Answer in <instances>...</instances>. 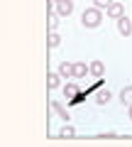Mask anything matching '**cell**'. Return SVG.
<instances>
[{"label":"cell","instance_id":"obj_16","mask_svg":"<svg viewBox=\"0 0 132 147\" xmlns=\"http://www.w3.org/2000/svg\"><path fill=\"white\" fill-rule=\"evenodd\" d=\"M110 3H113V0H93V5H95V7H101V10H103V7H108Z\"/></svg>","mask_w":132,"mask_h":147},{"label":"cell","instance_id":"obj_1","mask_svg":"<svg viewBox=\"0 0 132 147\" xmlns=\"http://www.w3.org/2000/svg\"><path fill=\"white\" fill-rule=\"evenodd\" d=\"M103 22V10L101 7H86L83 10V15H81V25L83 27H88V30H95V27Z\"/></svg>","mask_w":132,"mask_h":147},{"label":"cell","instance_id":"obj_6","mask_svg":"<svg viewBox=\"0 0 132 147\" xmlns=\"http://www.w3.org/2000/svg\"><path fill=\"white\" fill-rule=\"evenodd\" d=\"M86 74H90L88 64H83V61H74V79H83Z\"/></svg>","mask_w":132,"mask_h":147},{"label":"cell","instance_id":"obj_10","mask_svg":"<svg viewBox=\"0 0 132 147\" xmlns=\"http://www.w3.org/2000/svg\"><path fill=\"white\" fill-rule=\"evenodd\" d=\"M47 86H49V88H59V86H61V74H49V76H47Z\"/></svg>","mask_w":132,"mask_h":147},{"label":"cell","instance_id":"obj_4","mask_svg":"<svg viewBox=\"0 0 132 147\" xmlns=\"http://www.w3.org/2000/svg\"><path fill=\"white\" fill-rule=\"evenodd\" d=\"M105 15L110 17V20H117V17L125 15V5H120V3H115V0H113L110 5L105 7Z\"/></svg>","mask_w":132,"mask_h":147},{"label":"cell","instance_id":"obj_14","mask_svg":"<svg viewBox=\"0 0 132 147\" xmlns=\"http://www.w3.org/2000/svg\"><path fill=\"white\" fill-rule=\"evenodd\" d=\"M59 44H61V37L56 32H49V47H59Z\"/></svg>","mask_w":132,"mask_h":147},{"label":"cell","instance_id":"obj_7","mask_svg":"<svg viewBox=\"0 0 132 147\" xmlns=\"http://www.w3.org/2000/svg\"><path fill=\"white\" fill-rule=\"evenodd\" d=\"M88 69H90V74H93V76H98V79L105 74V64L98 61V59H95V61H90V64H88Z\"/></svg>","mask_w":132,"mask_h":147},{"label":"cell","instance_id":"obj_15","mask_svg":"<svg viewBox=\"0 0 132 147\" xmlns=\"http://www.w3.org/2000/svg\"><path fill=\"white\" fill-rule=\"evenodd\" d=\"M56 25H59V15H56V12H54V15H52V20H49V30H56Z\"/></svg>","mask_w":132,"mask_h":147},{"label":"cell","instance_id":"obj_13","mask_svg":"<svg viewBox=\"0 0 132 147\" xmlns=\"http://www.w3.org/2000/svg\"><path fill=\"white\" fill-rule=\"evenodd\" d=\"M59 135H61V137H74L76 130H74V125H64L61 130H59Z\"/></svg>","mask_w":132,"mask_h":147},{"label":"cell","instance_id":"obj_2","mask_svg":"<svg viewBox=\"0 0 132 147\" xmlns=\"http://www.w3.org/2000/svg\"><path fill=\"white\" fill-rule=\"evenodd\" d=\"M54 12L61 15V17H69L74 12V3L71 0H59V3H54Z\"/></svg>","mask_w":132,"mask_h":147},{"label":"cell","instance_id":"obj_17","mask_svg":"<svg viewBox=\"0 0 132 147\" xmlns=\"http://www.w3.org/2000/svg\"><path fill=\"white\" fill-rule=\"evenodd\" d=\"M130 120H132V105H130Z\"/></svg>","mask_w":132,"mask_h":147},{"label":"cell","instance_id":"obj_5","mask_svg":"<svg viewBox=\"0 0 132 147\" xmlns=\"http://www.w3.org/2000/svg\"><path fill=\"white\" fill-rule=\"evenodd\" d=\"M52 110H54V113H56L59 118H61L64 123H71V115H69V110L64 108V105L59 103V100H52Z\"/></svg>","mask_w":132,"mask_h":147},{"label":"cell","instance_id":"obj_8","mask_svg":"<svg viewBox=\"0 0 132 147\" xmlns=\"http://www.w3.org/2000/svg\"><path fill=\"white\" fill-rule=\"evenodd\" d=\"M59 74H61V79H69V76H74V64L61 61V64H59Z\"/></svg>","mask_w":132,"mask_h":147},{"label":"cell","instance_id":"obj_3","mask_svg":"<svg viewBox=\"0 0 132 147\" xmlns=\"http://www.w3.org/2000/svg\"><path fill=\"white\" fill-rule=\"evenodd\" d=\"M117 32H120V34L122 37H130L132 34V17H125V15H122V17H117Z\"/></svg>","mask_w":132,"mask_h":147},{"label":"cell","instance_id":"obj_12","mask_svg":"<svg viewBox=\"0 0 132 147\" xmlns=\"http://www.w3.org/2000/svg\"><path fill=\"white\" fill-rule=\"evenodd\" d=\"M110 98H113V93H110V91H98V96H95V100H98L101 105H105Z\"/></svg>","mask_w":132,"mask_h":147},{"label":"cell","instance_id":"obj_9","mask_svg":"<svg viewBox=\"0 0 132 147\" xmlns=\"http://www.w3.org/2000/svg\"><path fill=\"white\" fill-rule=\"evenodd\" d=\"M120 100H122V105H127V108L132 105V86H125V88L120 91Z\"/></svg>","mask_w":132,"mask_h":147},{"label":"cell","instance_id":"obj_11","mask_svg":"<svg viewBox=\"0 0 132 147\" xmlns=\"http://www.w3.org/2000/svg\"><path fill=\"white\" fill-rule=\"evenodd\" d=\"M64 93H66V98H71V100H78V86L69 84L66 88H64Z\"/></svg>","mask_w":132,"mask_h":147},{"label":"cell","instance_id":"obj_18","mask_svg":"<svg viewBox=\"0 0 132 147\" xmlns=\"http://www.w3.org/2000/svg\"><path fill=\"white\" fill-rule=\"evenodd\" d=\"M54 3H59V0H54Z\"/></svg>","mask_w":132,"mask_h":147}]
</instances>
